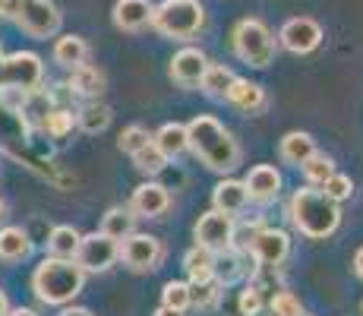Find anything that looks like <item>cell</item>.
Listing matches in <instances>:
<instances>
[{"label": "cell", "instance_id": "6da1fadb", "mask_svg": "<svg viewBox=\"0 0 363 316\" xmlns=\"http://www.w3.org/2000/svg\"><path fill=\"white\" fill-rule=\"evenodd\" d=\"M186 139H190V152L208 171L228 174L240 165V143H237L234 133L221 121H215V117H208V114L193 117V121L186 124Z\"/></svg>", "mask_w": 363, "mask_h": 316}, {"label": "cell", "instance_id": "7a4b0ae2", "mask_svg": "<svg viewBox=\"0 0 363 316\" xmlns=\"http://www.w3.org/2000/svg\"><path fill=\"white\" fill-rule=\"evenodd\" d=\"M291 222L303 237H313V241H323L338 231L341 224V209L338 202H332L323 190L313 187H300L291 196Z\"/></svg>", "mask_w": 363, "mask_h": 316}, {"label": "cell", "instance_id": "3957f363", "mask_svg": "<svg viewBox=\"0 0 363 316\" xmlns=\"http://www.w3.org/2000/svg\"><path fill=\"white\" fill-rule=\"evenodd\" d=\"M82 285H86V272L73 259H64V256H48L32 276V291L38 294L41 304H51V307L69 304L82 291Z\"/></svg>", "mask_w": 363, "mask_h": 316}, {"label": "cell", "instance_id": "277c9868", "mask_svg": "<svg viewBox=\"0 0 363 316\" xmlns=\"http://www.w3.org/2000/svg\"><path fill=\"white\" fill-rule=\"evenodd\" d=\"M152 29L174 41H193L206 26V10L199 0H162L152 10Z\"/></svg>", "mask_w": 363, "mask_h": 316}, {"label": "cell", "instance_id": "5b68a950", "mask_svg": "<svg viewBox=\"0 0 363 316\" xmlns=\"http://www.w3.org/2000/svg\"><path fill=\"white\" fill-rule=\"evenodd\" d=\"M231 48L234 54L240 58L243 63H250V67L262 70L269 67L272 60H275V51H278V41L275 35H272V29L262 23V19H240V23L234 26L231 32Z\"/></svg>", "mask_w": 363, "mask_h": 316}, {"label": "cell", "instance_id": "8992f818", "mask_svg": "<svg viewBox=\"0 0 363 316\" xmlns=\"http://www.w3.org/2000/svg\"><path fill=\"white\" fill-rule=\"evenodd\" d=\"M13 23L19 26L29 38H54V35L60 32V23H64V16H60L57 4L54 0H23V6H19L16 19Z\"/></svg>", "mask_w": 363, "mask_h": 316}, {"label": "cell", "instance_id": "52a82bcc", "mask_svg": "<svg viewBox=\"0 0 363 316\" xmlns=\"http://www.w3.org/2000/svg\"><path fill=\"white\" fill-rule=\"evenodd\" d=\"M0 82L4 86H16L23 92H38L45 82V63L32 51H16L6 54L0 63Z\"/></svg>", "mask_w": 363, "mask_h": 316}, {"label": "cell", "instance_id": "ba28073f", "mask_svg": "<svg viewBox=\"0 0 363 316\" xmlns=\"http://www.w3.org/2000/svg\"><path fill=\"white\" fill-rule=\"evenodd\" d=\"M117 259H121V241L101 234V231L86 234L73 253V263L79 266L82 272H108Z\"/></svg>", "mask_w": 363, "mask_h": 316}, {"label": "cell", "instance_id": "9c48e42d", "mask_svg": "<svg viewBox=\"0 0 363 316\" xmlns=\"http://www.w3.org/2000/svg\"><path fill=\"white\" fill-rule=\"evenodd\" d=\"M121 259L133 272H152L162 266L164 259V244L152 234H130L121 244Z\"/></svg>", "mask_w": 363, "mask_h": 316}, {"label": "cell", "instance_id": "30bf717a", "mask_svg": "<svg viewBox=\"0 0 363 316\" xmlns=\"http://www.w3.org/2000/svg\"><path fill=\"white\" fill-rule=\"evenodd\" d=\"M278 45L291 54H310L323 45V26L310 16H294L281 26V32H278Z\"/></svg>", "mask_w": 363, "mask_h": 316}, {"label": "cell", "instance_id": "8fae6325", "mask_svg": "<svg viewBox=\"0 0 363 316\" xmlns=\"http://www.w3.org/2000/svg\"><path fill=\"white\" fill-rule=\"evenodd\" d=\"M193 234H196L199 247H206V250H212V253H221V250L231 247V241H234V219H231V215H221V212H215V209H212V212L199 215Z\"/></svg>", "mask_w": 363, "mask_h": 316}, {"label": "cell", "instance_id": "7c38bea8", "mask_svg": "<svg viewBox=\"0 0 363 316\" xmlns=\"http://www.w3.org/2000/svg\"><path fill=\"white\" fill-rule=\"evenodd\" d=\"M288 250H291V237L284 234V231L265 228L262 224V228L256 231V237H253V244H250L247 253L259 266H281L284 256H288Z\"/></svg>", "mask_w": 363, "mask_h": 316}, {"label": "cell", "instance_id": "4fadbf2b", "mask_svg": "<svg viewBox=\"0 0 363 316\" xmlns=\"http://www.w3.org/2000/svg\"><path fill=\"white\" fill-rule=\"evenodd\" d=\"M206 70H208V58L199 48H180L171 58V70L167 73H171V80L180 89H196L202 82V76H206Z\"/></svg>", "mask_w": 363, "mask_h": 316}, {"label": "cell", "instance_id": "5bb4252c", "mask_svg": "<svg viewBox=\"0 0 363 316\" xmlns=\"http://www.w3.org/2000/svg\"><path fill=\"white\" fill-rule=\"evenodd\" d=\"M171 206V193L162 184H139L133 190V200H130V212L133 215H143V219H158V215L167 212Z\"/></svg>", "mask_w": 363, "mask_h": 316}, {"label": "cell", "instance_id": "9a60e30c", "mask_svg": "<svg viewBox=\"0 0 363 316\" xmlns=\"http://www.w3.org/2000/svg\"><path fill=\"white\" fill-rule=\"evenodd\" d=\"M243 187H247L250 200L272 202V200H278V193H281V174H278L272 165H256V168H250Z\"/></svg>", "mask_w": 363, "mask_h": 316}, {"label": "cell", "instance_id": "2e32d148", "mask_svg": "<svg viewBox=\"0 0 363 316\" xmlns=\"http://www.w3.org/2000/svg\"><path fill=\"white\" fill-rule=\"evenodd\" d=\"M152 0H117L114 4V26L121 32H139L152 23Z\"/></svg>", "mask_w": 363, "mask_h": 316}, {"label": "cell", "instance_id": "e0dca14e", "mask_svg": "<svg viewBox=\"0 0 363 316\" xmlns=\"http://www.w3.org/2000/svg\"><path fill=\"white\" fill-rule=\"evenodd\" d=\"M225 98L237 111H243V114H259V111H265V104H269L265 89L259 82H250V80H234V86L228 89Z\"/></svg>", "mask_w": 363, "mask_h": 316}, {"label": "cell", "instance_id": "ac0fdd59", "mask_svg": "<svg viewBox=\"0 0 363 316\" xmlns=\"http://www.w3.org/2000/svg\"><path fill=\"white\" fill-rule=\"evenodd\" d=\"M212 202H215V212H221V215H240L243 209H247V202H250V193H247V187L240 184V180H221L218 187H215V193H212Z\"/></svg>", "mask_w": 363, "mask_h": 316}, {"label": "cell", "instance_id": "d6986e66", "mask_svg": "<svg viewBox=\"0 0 363 316\" xmlns=\"http://www.w3.org/2000/svg\"><path fill=\"white\" fill-rule=\"evenodd\" d=\"M278 156H281L284 165H294V168H303L306 161L316 156V143H313L310 133H288V136L281 139V146H278Z\"/></svg>", "mask_w": 363, "mask_h": 316}, {"label": "cell", "instance_id": "ffe728a7", "mask_svg": "<svg viewBox=\"0 0 363 316\" xmlns=\"http://www.w3.org/2000/svg\"><path fill=\"white\" fill-rule=\"evenodd\" d=\"M86 60H89L86 38H79V35H60V38L54 41V63H60V67H67V70H76Z\"/></svg>", "mask_w": 363, "mask_h": 316}, {"label": "cell", "instance_id": "44dd1931", "mask_svg": "<svg viewBox=\"0 0 363 316\" xmlns=\"http://www.w3.org/2000/svg\"><path fill=\"white\" fill-rule=\"evenodd\" d=\"M67 89L76 95H86V98H95L104 92V73L95 70L92 63H82V67L69 70V80H67Z\"/></svg>", "mask_w": 363, "mask_h": 316}, {"label": "cell", "instance_id": "7402d4cb", "mask_svg": "<svg viewBox=\"0 0 363 316\" xmlns=\"http://www.w3.org/2000/svg\"><path fill=\"white\" fill-rule=\"evenodd\" d=\"M152 143L162 149V156L164 158H177V156H184L186 149H190V139H186V126L184 124H164L162 130L152 136Z\"/></svg>", "mask_w": 363, "mask_h": 316}, {"label": "cell", "instance_id": "603a6c76", "mask_svg": "<svg viewBox=\"0 0 363 316\" xmlns=\"http://www.w3.org/2000/svg\"><path fill=\"white\" fill-rule=\"evenodd\" d=\"M184 269H186V276H190V282H212L215 278V253L196 244L193 250H186Z\"/></svg>", "mask_w": 363, "mask_h": 316}, {"label": "cell", "instance_id": "cb8c5ba5", "mask_svg": "<svg viewBox=\"0 0 363 316\" xmlns=\"http://www.w3.org/2000/svg\"><path fill=\"white\" fill-rule=\"evenodd\" d=\"M32 253V241L23 228H4L0 231V259L4 263H16Z\"/></svg>", "mask_w": 363, "mask_h": 316}, {"label": "cell", "instance_id": "d4e9b609", "mask_svg": "<svg viewBox=\"0 0 363 316\" xmlns=\"http://www.w3.org/2000/svg\"><path fill=\"white\" fill-rule=\"evenodd\" d=\"M234 80H237V76L225 67V63H208V70H206V76H202L199 89L206 95H212V98H225L228 89L234 86Z\"/></svg>", "mask_w": 363, "mask_h": 316}, {"label": "cell", "instance_id": "484cf974", "mask_svg": "<svg viewBox=\"0 0 363 316\" xmlns=\"http://www.w3.org/2000/svg\"><path fill=\"white\" fill-rule=\"evenodd\" d=\"M243 272H247V269H243V253H240V250L228 247V250L215 253V278H218L221 285L237 282Z\"/></svg>", "mask_w": 363, "mask_h": 316}, {"label": "cell", "instance_id": "4316f807", "mask_svg": "<svg viewBox=\"0 0 363 316\" xmlns=\"http://www.w3.org/2000/svg\"><path fill=\"white\" fill-rule=\"evenodd\" d=\"M82 234L73 228V224H57V228L51 231V237H48V247H51L54 256H64V259H73L76 247H79Z\"/></svg>", "mask_w": 363, "mask_h": 316}, {"label": "cell", "instance_id": "83f0119b", "mask_svg": "<svg viewBox=\"0 0 363 316\" xmlns=\"http://www.w3.org/2000/svg\"><path fill=\"white\" fill-rule=\"evenodd\" d=\"M133 224H136V215L130 209H111L101 222V234L114 237V241H127L133 234Z\"/></svg>", "mask_w": 363, "mask_h": 316}, {"label": "cell", "instance_id": "f1b7e54d", "mask_svg": "<svg viewBox=\"0 0 363 316\" xmlns=\"http://www.w3.org/2000/svg\"><path fill=\"white\" fill-rule=\"evenodd\" d=\"M76 124H79L86 133H101V130H108V124H111V108H108V104H99V102L86 104V108L76 114Z\"/></svg>", "mask_w": 363, "mask_h": 316}, {"label": "cell", "instance_id": "f546056e", "mask_svg": "<svg viewBox=\"0 0 363 316\" xmlns=\"http://www.w3.org/2000/svg\"><path fill=\"white\" fill-rule=\"evenodd\" d=\"M221 288H225V285H221L218 278H212V282H193L190 285V304L199 307V310H208V307L218 304Z\"/></svg>", "mask_w": 363, "mask_h": 316}, {"label": "cell", "instance_id": "4dcf8cb0", "mask_svg": "<svg viewBox=\"0 0 363 316\" xmlns=\"http://www.w3.org/2000/svg\"><path fill=\"white\" fill-rule=\"evenodd\" d=\"M73 124H76V117H73V111L69 108H57L54 104L51 108V114H48V121H45V136H51V139H64L69 130H73Z\"/></svg>", "mask_w": 363, "mask_h": 316}, {"label": "cell", "instance_id": "1f68e13d", "mask_svg": "<svg viewBox=\"0 0 363 316\" xmlns=\"http://www.w3.org/2000/svg\"><path fill=\"white\" fill-rule=\"evenodd\" d=\"M149 143H152V133L145 130V126H139V124L127 126V130L121 133V139H117L121 152H127V156H136V152H143Z\"/></svg>", "mask_w": 363, "mask_h": 316}, {"label": "cell", "instance_id": "d6a6232c", "mask_svg": "<svg viewBox=\"0 0 363 316\" xmlns=\"http://www.w3.org/2000/svg\"><path fill=\"white\" fill-rule=\"evenodd\" d=\"M303 174H306V180H310L313 187H323L325 180L335 174V165H332V158H325V156H319L316 152V156L303 165Z\"/></svg>", "mask_w": 363, "mask_h": 316}, {"label": "cell", "instance_id": "836d02e7", "mask_svg": "<svg viewBox=\"0 0 363 316\" xmlns=\"http://www.w3.org/2000/svg\"><path fill=\"white\" fill-rule=\"evenodd\" d=\"M133 161H136V168L143 174H158V171H164V165H167V158L162 156V149H158L155 143H149L143 152H136Z\"/></svg>", "mask_w": 363, "mask_h": 316}, {"label": "cell", "instance_id": "e575fe53", "mask_svg": "<svg viewBox=\"0 0 363 316\" xmlns=\"http://www.w3.org/2000/svg\"><path fill=\"white\" fill-rule=\"evenodd\" d=\"M162 300H164V307H171V310H180L184 313L186 307H190V285H184V282H167L162 288Z\"/></svg>", "mask_w": 363, "mask_h": 316}, {"label": "cell", "instance_id": "d590c367", "mask_svg": "<svg viewBox=\"0 0 363 316\" xmlns=\"http://www.w3.org/2000/svg\"><path fill=\"white\" fill-rule=\"evenodd\" d=\"M323 193L329 196L332 202H345V200H351V193H354V180L347 178V174H338V171H335L332 178L323 184Z\"/></svg>", "mask_w": 363, "mask_h": 316}, {"label": "cell", "instance_id": "8d00e7d4", "mask_svg": "<svg viewBox=\"0 0 363 316\" xmlns=\"http://www.w3.org/2000/svg\"><path fill=\"white\" fill-rule=\"evenodd\" d=\"M269 310H272V316H300L303 307H300V300L291 291H278V294H272Z\"/></svg>", "mask_w": 363, "mask_h": 316}, {"label": "cell", "instance_id": "74e56055", "mask_svg": "<svg viewBox=\"0 0 363 316\" xmlns=\"http://www.w3.org/2000/svg\"><path fill=\"white\" fill-rule=\"evenodd\" d=\"M240 313L243 316H259V310H262V294L256 291L253 285H247V291H240Z\"/></svg>", "mask_w": 363, "mask_h": 316}, {"label": "cell", "instance_id": "f35d334b", "mask_svg": "<svg viewBox=\"0 0 363 316\" xmlns=\"http://www.w3.org/2000/svg\"><path fill=\"white\" fill-rule=\"evenodd\" d=\"M23 0H0V19H16Z\"/></svg>", "mask_w": 363, "mask_h": 316}, {"label": "cell", "instance_id": "ab89813d", "mask_svg": "<svg viewBox=\"0 0 363 316\" xmlns=\"http://www.w3.org/2000/svg\"><path fill=\"white\" fill-rule=\"evenodd\" d=\"M60 316H92V310H86V307H67V310H60Z\"/></svg>", "mask_w": 363, "mask_h": 316}, {"label": "cell", "instance_id": "60d3db41", "mask_svg": "<svg viewBox=\"0 0 363 316\" xmlns=\"http://www.w3.org/2000/svg\"><path fill=\"white\" fill-rule=\"evenodd\" d=\"M6 316H38L35 310H29V307H16V310H10Z\"/></svg>", "mask_w": 363, "mask_h": 316}, {"label": "cell", "instance_id": "b9f144b4", "mask_svg": "<svg viewBox=\"0 0 363 316\" xmlns=\"http://www.w3.org/2000/svg\"><path fill=\"white\" fill-rule=\"evenodd\" d=\"M354 269H357V276L363 278V247L357 250V256H354Z\"/></svg>", "mask_w": 363, "mask_h": 316}, {"label": "cell", "instance_id": "7bdbcfd3", "mask_svg": "<svg viewBox=\"0 0 363 316\" xmlns=\"http://www.w3.org/2000/svg\"><path fill=\"white\" fill-rule=\"evenodd\" d=\"M6 313H10V304H6V294L0 291V316H6Z\"/></svg>", "mask_w": 363, "mask_h": 316}, {"label": "cell", "instance_id": "ee69618b", "mask_svg": "<svg viewBox=\"0 0 363 316\" xmlns=\"http://www.w3.org/2000/svg\"><path fill=\"white\" fill-rule=\"evenodd\" d=\"M155 316H184V313H180V310H171V307H162V310H158Z\"/></svg>", "mask_w": 363, "mask_h": 316}, {"label": "cell", "instance_id": "f6af8a7d", "mask_svg": "<svg viewBox=\"0 0 363 316\" xmlns=\"http://www.w3.org/2000/svg\"><path fill=\"white\" fill-rule=\"evenodd\" d=\"M0 215H4V202H0Z\"/></svg>", "mask_w": 363, "mask_h": 316}, {"label": "cell", "instance_id": "bcb514c9", "mask_svg": "<svg viewBox=\"0 0 363 316\" xmlns=\"http://www.w3.org/2000/svg\"><path fill=\"white\" fill-rule=\"evenodd\" d=\"M0 63H4V51H0Z\"/></svg>", "mask_w": 363, "mask_h": 316}, {"label": "cell", "instance_id": "7dc6e473", "mask_svg": "<svg viewBox=\"0 0 363 316\" xmlns=\"http://www.w3.org/2000/svg\"><path fill=\"white\" fill-rule=\"evenodd\" d=\"M300 316H306V313H300Z\"/></svg>", "mask_w": 363, "mask_h": 316}]
</instances>
